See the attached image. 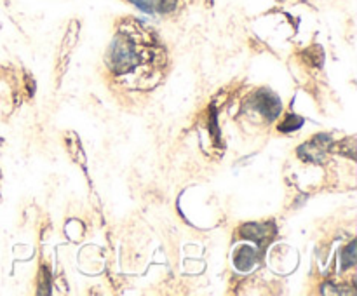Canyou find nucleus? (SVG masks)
Listing matches in <instances>:
<instances>
[{"instance_id": "f257e3e1", "label": "nucleus", "mask_w": 357, "mask_h": 296, "mask_svg": "<svg viewBox=\"0 0 357 296\" xmlns=\"http://www.w3.org/2000/svg\"><path fill=\"white\" fill-rule=\"evenodd\" d=\"M110 66L117 72L124 73L128 70L132 68V65L136 63V52H135V45L129 38L126 37H117L114 40L110 47Z\"/></svg>"}, {"instance_id": "f03ea898", "label": "nucleus", "mask_w": 357, "mask_h": 296, "mask_svg": "<svg viewBox=\"0 0 357 296\" xmlns=\"http://www.w3.org/2000/svg\"><path fill=\"white\" fill-rule=\"evenodd\" d=\"M279 108H281V104H279V100L274 94H268L265 91L258 94V110L261 114H265L267 117H275L279 114Z\"/></svg>"}, {"instance_id": "7ed1b4c3", "label": "nucleus", "mask_w": 357, "mask_h": 296, "mask_svg": "<svg viewBox=\"0 0 357 296\" xmlns=\"http://www.w3.org/2000/svg\"><path fill=\"white\" fill-rule=\"evenodd\" d=\"M135 6H138L142 10H146V13H152L157 6L160 3V0H131Z\"/></svg>"}]
</instances>
